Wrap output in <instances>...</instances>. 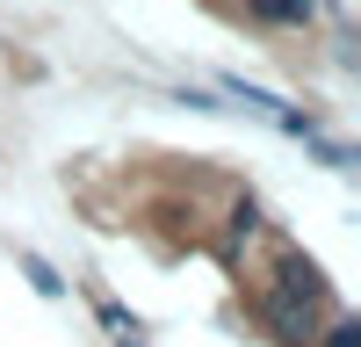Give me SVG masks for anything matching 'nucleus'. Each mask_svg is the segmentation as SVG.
Instances as JSON below:
<instances>
[{
	"instance_id": "f257e3e1",
	"label": "nucleus",
	"mask_w": 361,
	"mask_h": 347,
	"mask_svg": "<svg viewBox=\"0 0 361 347\" xmlns=\"http://www.w3.org/2000/svg\"><path fill=\"white\" fill-rule=\"evenodd\" d=\"M325 297H333V289H325V268H318V260H304V253H282V260H275V282H267V318H275V333H282L289 347L311 340Z\"/></svg>"
},
{
	"instance_id": "f03ea898",
	"label": "nucleus",
	"mask_w": 361,
	"mask_h": 347,
	"mask_svg": "<svg viewBox=\"0 0 361 347\" xmlns=\"http://www.w3.org/2000/svg\"><path fill=\"white\" fill-rule=\"evenodd\" d=\"M246 15L267 22V29H304L318 15V0H246Z\"/></svg>"
},
{
	"instance_id": "7ed1b4c3",
	"label": "nucleus",
	"mask_w": 361,
	"mask_h": 347,
	"mask_svg": "<svg viewBox=\"0 0 361 347\" xmlns=\"http://www.w3.org/2000/svg\"><path fill=\"white\" fill-rule=\"evenodd\" d=\"M253 224H260V217H253V202H238V210H231V246H246V239H253Z\"/></svg>"
},
{
	"instance_id": "20e7f679",
	"label": "nucleus",
	"mask_w": 361,
	"mask_h": 347,
	"mask_svg": "<svg viewBox=\"0 0 361 347\" xmlns=\"http://www.w3.org/2000/svg\"><path fill=\"white\" fill-rule=\"evenodd\" d=\"M22 268H29V282H37V289H44V297H58V275L44 268V260H37V253H22Z\"/></svg>"
},
{
	"instance_id": "39448f33",
	"label": "nucleus",
	"mask_w": 361,
	"mask_h": 347,
	"mask_svg": "<svg viewBox=\"0 0 361 347\" xmlns=\"http://www.w3.org/2000/svg\"><path fill=\"white\" fill-rule=\"evenodd\" d=\"M325 347H361V326H354V318H340V326L325 333Z\"/></svg>"
}]
</instances>
